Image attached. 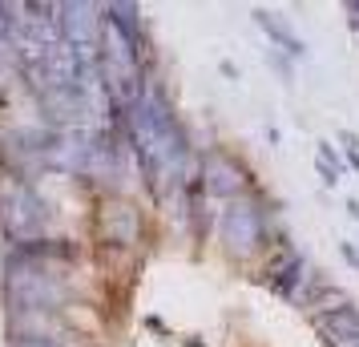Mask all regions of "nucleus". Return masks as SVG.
Masks as SVG:
<instances>
[{
	"mask_svg": "<svg viewBox=\"0 0 359 347\" xmlns=\"http://www.w3.org/2000/svg\"><path fill=\"white\" fill-rule=\"evenodd\" d=\"M17 347H61L57 339H41V335H25V339H17Z\"/></svg>",
	"mask_w": 359,
	"mask_h": 347,
	"instance_id": "nucleus-9",
	"label": "nucleus"
},
{
	"mask_svg": "<svg viewBox=\"0 0 359 347\" xmlns=\"http://www.w3.org/2000/svg\"><path fill=\"white\" fill-rule=\"evenodd\" d=\"M222 243L238 259H246V254H255L262 247V210L255 202L238 198L222 210Z\"/></svg>",
	"mask_w": 359,
	"mask_h": 347,
	"instance_id": "nucleus-1",
	"label": "nucleus"
},
{
	"mask_svg": "<svg viewBox=\"0 0 359 347\" xmlns=\"http://www.w3.org/2000/svg\"><path fill=\"white\" fill-rule=\"evenodd\" d=\"M319 327H323V335L331 339V347H359V311L351 303L323 311Z\"/></svg>",
	"mask_w": 359,
	"mask_h": 347,
	"instance_id": "nucleus-5",
	"label": "nucleus"
},
{
	"mask_svg": "<svg viewBox=\"0 0 359 347\" xmlns=\"http://www.w3.org/2000/svg\"><path fill=\"white\" fill-rule=\"evenodd\" d=\"M315 162H319V174H323V182L327 186H335L339 182V158H335V149L327 146V142H319V158H315Z\"/></svg>",
	"mask_w": 359,
	"mask_h": 347,
	"instance_id": "nucleus-7",
	"label": "nucleus"
},
{
	"mask_svg": "<svg viewBox=\"0 0 359 347\" xmlns=\"http://www.w3.org/2000/svg\"><path fill=\"white\" fill-rule=\"evenodd\" d=\"M142 231V222H137V210H133L130 202H109L105 206V215H101V234H105V243H114V247H130L133 238Z\"/></svg>",
	"mask_w": 359,
	"mask_h": 347,
	"instance_id": "nucleus-4",
	"label": "nucleus"
},
{
	"mask_svg": "<svg viewBox=\"0 0 359 347\" xmlns=\"http://www.w3.org/2000/svg\"><path fill=\"white\" fill-rule=\"evenodd\" d=\"M202 178H206V190L218 194V198H238V194L246 190V174L230 162L226 154H206Z\"/></svg>",
	"mask_w": 359,
	"mask_h": 347,
	"instance_id": "nucleus-3",
	"label": "nucleus"
},
{
	"mask_svg": "<svg viewBox=\"0 0 359 347\" xmlns=\"http://www.w3.org/2000/svg\"><path fill=\"white\" fill-rule=\"evenodd\" d=\"M0 218H4L8 234H20V243H25V234H33L45 222V210L29 186H13L0 194Z\"/></svg>",
	"mask_w": 359,
	"mask_h": 347,
	"instance_id": "nucleus-2",
	"label": "nucleus"
},
{
	"mask_svg": "<svg viewBox=\"0 0 359 347\" xmlns=\"http://www.w3.org/2000/svg\"><path fill=\"white\" fill-rule=\"evenodd\" d=\"M343 146H347V165H355L359 170V142L351 137V133H343Z\"/></svg>",
	"mask_w": 359,
	"mask_h": 347,
	"instance_id": "nucleus-8",
	"label": "nucleus"
},
{
	"mask_svg": "<svg viewBox=\"0 0 359 347\" xmlns=\"http://www.w3.org/2000/svg\"><path fill=\"white\" fill-rule=\"evenodd\" d=\"M347 215H351V218H355V222H359V202H355V198L347 202Z\"/></svg>",
	"mask_w": 359,
	"mask_h": 347,
	"instance_id": "nucleus-11",
	"label": "nucleus"
},
{
	"mask_svg": "<svg viewBox=\"0 0 359 347\" xmlns=\"http://www.w3.org/2000/svg\"><path fill=\"white\" fill-rule=\"evenodd\" d=\"M255 25H259L262 33L271 36L283 53H291V57H307V45H303V41H299V36H294L291 29L275 17V13H262V8H255Z\"/></svg>",
	"mask_w": 359,
	"mask_h": 347,
	"instance_id": "nucleus-6",
	"label": "nucleus"
},
{
	"mask_svg": "<svg viewBox=\"0 0 359 347\" xmlns=\"http://www.w3.org/2000/svg\"><path fill=\"white\" fill-rule=\"evenodd\" d=\"M343 259H347V263H351V266H355V271H359V254H355V247H351V243H343Z\"/></svg>",
	"mask_w": 359,
	"mask_h": 347,
	"instance_id": "nucleus-10",
	"label": "nucleus"
}]
</instances>
